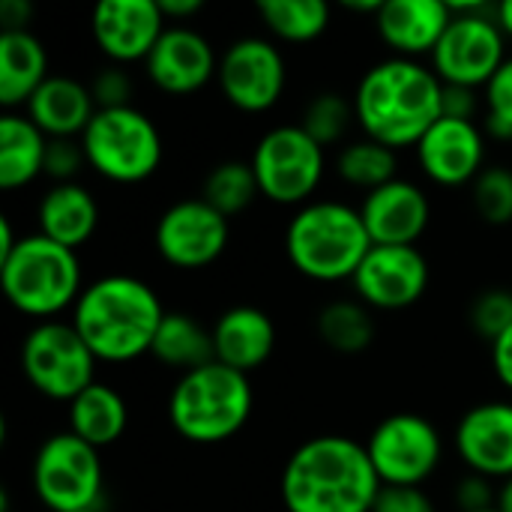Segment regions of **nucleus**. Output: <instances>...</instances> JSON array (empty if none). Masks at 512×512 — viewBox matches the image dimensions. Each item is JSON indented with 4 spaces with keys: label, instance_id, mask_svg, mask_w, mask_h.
<instances>
[{
    "label": "nucleus",
    "instance_id": "c85d7f7f",
    "mask_svg": "<svg viewBox=\"0 0 512 512\" xmlns=\"http://www.w3.org/2000/svg\"><path fill=\"white\" fill-rule=\"evenodd\" d=\"M264 27L291 45L315 42L330 27V6L324 0H258Z\"/></svg>",
    "mask_w": 512,
    "mask_h": 512
},
{
    "label": "nucleus",
    "instance_id": "49530a36",
    "mask_svg": "<svg viewBox=\"0 0 512 512\" xmlns=\"http://www.w3.org/2000/svg\"><path fill=\"white\" fill-rule=\"evenodd\" d=\"M495 21H498V27L504 30V36H510L512 39V0H504V3L495 6Z\"/></svg>",
    "mask_w": 512,
    "mask_h": 512
},
{
    "label": "nucleus",
    "instance_id": "79ce46f5",
    "mask_svg": "<svg viewBox=\"0 0 512 512\" xmlns=\"http://www.w3.org/2000/svg\"><path fill=\"white\" fill-rule=\"evenodd\" d=\"M492 369H495V378L507 390H512V327L492 342Z\"/></svg>",
    "mask_w": 512,
    "mask_h": 512
},
{
    "label": "nucleus",
    "instance_id": "bb28decb",
    "mask_svg": "<svg viewBox=\"0 0 512 512\" xmlns=\"http://www.w3.org/2000/svg\"><path fill=\"white\" fill-rule=\"evenodd\" d=\"M66 417H69V432L96 450L117 444L129 426L126 399L120 396V390L102 381L90 384L81 396H75L69 402Z\"/></svg>",
    "mask_w": 512,
    "mask_h": 512
},
{
    "label": "nucleus",
    "instance_id": "423d86ee",
    "mask_svg": "<svg viewBox=\"0 0 512 512\" xmlns=\"http://www.w3.org/2000/svg\"><path fill=\"white\" fill-rule=\"evenodd\" d=\"M0 285L15 312L24 318L57 321L66 309H75L84 282L78 252L42 237L27 234L0 261Z\"/></svg>",
    "mask_w": 512,
    "mask_h": 512
},
{
    "label": "nucleus",
    "instance_id": "9d476101",
    "mask_svg": "<svg viewBox=\"0 0 512 512\" xmlns=\"http://www.w3.org/2000/svg\"><path fill=\"white\" fill-rule=\"evenodd\" d=\"M99 450L72 432H57L42 441L33 456V495L51 512L93 510L102 498Z\"/></svg>",
    "mask_w": 512,
    "mask_h": 512
},
{
    "label": "nucleus",
    "instance_id": "cd10ccee",
    "mask_svg": "<svg viewBox=\"0 0 512 512\" xmlns=\"http://www.w3.org/2000/svg\"><path fill=\"white\" fill-rule=\"evenodd\" d=\"M150 354L168 366V369H180L183 375L192 369H201L207 363L216 360L213 351V333L207 327H201L195 318L183 315V312H165L159 333L153 339Z\"/></svg>",
    "mask_w": 512,
    "mask_h": 512
},
{
    "label": "nucleus",
    "instance_id": "f3484780",
    "mask_svg": "<svg viewBox=\"0 0 512 512\" xmlns=\"http://www.w3.org/2000/svg\"><path fill=\"white\" fill-rule=\"evenodd\" d=\"M423 174L444 189L474 183L486 168V129L474 120L441 117L414 147Z\"/></svg>",
    "mask_w": 512,
    "mask_h": 512
},
{
    "label": "nucleus",
    "instance_id": "a19ab883",
    "mask_svg": "<svg viewBox=\"0 0 512 512\" xmlns=\"http://www.w3.org/2000/svg\"><path fill=\"white\" fill-rule=\"evenodd\" d=\"M441 108H444V117H453V120H474V117H477V108H480V96H477V90H471V87L444 84Z\"/></svg>",
    "mask_w": 512,
    "mask_h": 512
},
{
    "label": "nucleus",
    "instance_id": "5701e85b",
    "mask_svg": "<svg viewBox=\"0 0 512 512\" xmlns=\"http://www.w3.org/2000/svg\"><path fill=\"white\" fill-rule=\"evenodd\" d=\"M96 111L90 84L69 75H51L27 102V117L45 138H81Z\"/></svg>",
    "mask_w": 512,
    "mask_h": 512
},
{
    "label": "nucleus",
    "instance_id": "a878e982",
    "mask_svg": "<svg viewBox=\"0 0 512 512\" xmlns=\"http://www.w3.org/2000/svg\"><path fill=\"white\" fill-rule=\"evenodd\" d=\"M48 138L27 114L6 111L0 117V189L15 192L45 174Z\"/></svg>",
    "mask_w": 512,
    "mask_h": 512
},
{
    "label": "nucleus",
    "instance_id": "7c9ffc66",
    "mask_svg": "<svg viewBox=\"0 0 512 512\" xmlns=\"http://www.w3.org/2000/svg\"><path fill=\"white\" fill-rule=\"evenodd\" d=\"M336 171L348 186L363 189L369 195L396 180V153L363 135L360 141H351L339 150Z\"/></svg>",
    "mask_w": 512,
    "mask_h": 512
},
{
    "label": "nucleus",
    "instance_id": "09e8293b",
    "mask_svg": "<svg viewBox=\"0 0 512 512\" xmlns=\"http://www.w3.org/2000/svg\"><path fill=\"white\" fill-rule=\"evenodd\" d=\"M78 512H99V507H93V510H78Z\"/></svg>",
    "mask_w": 512,
    "mask_h": 512
},
{
    "label": "nucleus",
    "instance_id": "2f4dec72",
    "mask_svg": "<svg viewBox=\"0 0 512 512\" xmlns=\"http://www.w3.org/2000/svg\"><path fill=\"white\" fill-rule=\"evenodd\" d=\"M255 195H261V189H258L252 165L240 159H228V162H219L207 174L201 198L213 210H219L225 219H231V216H240L255 201Z\"/></svg>",
    "mask_w": 512,
    "mask_h": 512
},
{
    "label": "nucleus",
    "instance_id": "de8ad7c7",
    "mask_svg": "<svg viewBox=\"0 0 512 512\" xmlns=\"http://www.w3.org/2000/svg\"><path fill=\"white\" fill-rule=\"evenodd\" d=\"M495 510H498V512H512V477H510V480H504V483H501V489H498V504H495Z\"/></svg>",
    "mask_w": 512,
    "mask_h": 512
},
{
    "label": "nucleus",
    "instance_id": "ea45409f",
    "mask_svg": "<svg viewBox=\"0 0 512 512\" xmlns=\"http://www.w3.org/2000/svg\"><path fill=\"white\" fill-rule=\"evenodd\" d=\"M372 512H438L432 498L423 489L408 486H384Z\"/></svg>",
    "mask_w": 512,
    "mask_h": 512
},
{
    "label": "nucleus",
    "instance_id": "4be33fe9",
    "mask_svg": "<svg viewBox=\"0 0 512 512\" xmlns=\"http://www.w3.org/2000/svg\"><path fill=\"white\" fill-rule=\"evenodd\" d=\"M210 333H213L216 363L237 369L243 375L261 369L276 348L273 318L264 309L246 303L225 309L210 327Z\"/></svg>",
    "mask_w": 512,
    "mask_h": 512
},
{
    "label": "nucleus",
    "instance_id": "b1692460",
    "mask_svg": "<svg viewBox=\"0 0 512 512\" xmlns=\"http://www.w3.org/2000/svg\"><path fill=\"white\" fill-rule=\"evenodd\" d=\"M39 234L78 252L99 228V204L81 183H54L36 207Z\"/></svg>",
    "mask_w": 512,
    "mask_h": 512
},
{
    "label": "nucleus",
    "instance_id": "6ab92c4d",
    "mask_svg": "<svg viewBox=\"0 0 512 512\" xmlns=\"http://www.w3.org/2000/svg\"><path fill=\"white\" fill-rule=\"evenodd\" d=\"M456 453L471 474L486 480L512 477V402H483L462 414Z\"/></svg>",
    "mask_w": 512,
    "mask_h": 512
},
{
    "label": "nucleus",
    "instance_id": "0eeeda50",
    "mask_svg": "<svg viewBox=\"0 0 512 512\" xmlns=\"http://www.w3.org/2000/svg\"><path fill=\"white\" fill-rule=\"evenodd\" d=\"M87 165L120 186L150 180L162 165V135L156 123L135 105L96 111L81 135Z\"/></svg>",
    "mask_w": 512,
    "mask_h": 512
},
{
    "label": "nucleus",
    "instance_id": "6e6552de",
    "mask_svg": "<svg viewBox=\"0 0 512 512\" xmlns=\"http://www.w3.org/2000/svg\"><path fill=\"white\" fill-rule=\"evenodd\" d=\"M249 165L267 201L300 210L324 180L327 150L300 123L273 126L258 138Z\"/></svg>",
    "mask_w": 512,
    "mask_h": 512
},
{
    "label": "nucleus",
    "instance_id": "ddd939ff",
    "mask_svg": "<svg viewBox=\"0 0 512 512\" xmlns=\"http://www.w3.org/2000/svg\"><path fill=\"white\" fill-rule=\"evenodd\" d=\"M219 90L243 114L270 111L288 84V66L282 51L264 36H243L219 57Z\"/></svg>",
    "mask_w": 512,
    "mask_h": 512
},
{
    "label": "nucleus",
    "instance_id": "aec40b11",
    "mask_svg": "<svg viewBox=\"0 0 512 512\" xmlns=\"http://www.w3.org/2000/svg\"><path fill=\"white\" fill-rule=\"evenodd\" d=\"M360 216L372 246H417L432 222V201L417 183L396 177L363 198Z\"/></svg>",
    "mask_w": 512,
    "mask_h": 512
},
{
    "label": "nucleus",
    "instance_id": "473e14b6",
    "mask_svg": "<svg viewBox=\"0 0 512 512\" xmlns=\"http://www.w3.org/2000/svg\"><path fill=\"white\" fill-rule=\"evenodd\" d=\"M351 120H357V117H354V102H348L342 93L324 90V93H318V96L306 105L300 126L327 150L330 144H336V141L345 138Z\"/></svg>",
    "mask_w": 512,
    "mask_h": 512
},
{
    "label": "nucleus",
    "instance_id": "f03ea898",
    "mask_svg": "<svg viewBox=\"0 0 512 512\" xmlns=\"http://www.w3.org/2000/svg\"><path fill=\"white\" fill-rule=\"evenodd\" d=\"M384 483L366 444L348 435H318L285 462L279 492L288 512H372Z\"/></svg>",
    "mask_w": 512,
    "mask_h": 512
},
{
    "label": "nucleus",
    "instance_id": "4468645a",
    "mask_svg": "<svg viewBox=\"0 0 512 512\" xmlns=\"http://www.w3.org/2000/svg\"><path fill=\"white\" fill-rule=\"evenodd\" d=\"M231 225L204 198H183L162 210L153 246L159 258L174 270H204L228 249Z\"/></svg>",
    "mask_w": 512,
    "mask_h": 512
},
{
    "label": "nucleus",
    "instance_id": "9b49d317",
    "mask_svg": "<svg viewBox=\"0 0 512 512\" xmlns=\"http://www.w3.org/2000/svg\"><path fill=\"white\" fill-rule=\"evenodd\" d=\"M366 453L384 486L423 489V483L432 480L441 468L444 441L432 420L402 411L384 417L372 429Z\"/></svg>",
    "mask_w": 512,
    "mask_h": 512
},
{
    "label": "nucleus",
    "instance_id": "1a4fd4ad",
    "mask_svg": "<svg viewBox=\"0 0 512 512\" xmlns=\"http://www.w3.org/2000/svg\"><path fill=\"white\" fill-rule=\"evenodd\" d=\"M96 354L72 321H39L21 342V372L27 384L54 402H72L96 384Z\"/></svg>",
    "mask_w": 512,
    "mask_h": 512
},
{
    "label": "nucleus",
    "instance_id": "f8f14e48",
    "mask_svg": "<svg viewBox=\"0 0 512 512\" xmlns=\"http://www.w3.org/2000/svg\"><path fill=\"white\" fill-rule=\"evenodd\" d=\"M507 57V36L495 21V6H489L483 12H453L447 33L432 51V69L444 84L483 90Z\"/></svg>",
    "mask_w": 512,
    "mask_h": 512
},
{
    "label": "nucleus",
    "instance_id": "4c0bfd02",
    "mask_svg": "<svg viewBox=\"0 0 512 512\" xmlns=\"http://www.w3.org/2000/svg\"><path fill=\"white\" fill-rule=\"evenodd\" d=\"M90 93L99 111L105 108H126L132 105V78L126 75L123 66H105L93 75L90 81Z\"/></svg>",
    "mask_w": 512,
    "mask_h": 512
},
{
    "label": "nucleus",
    "instance_id": "393cba45",
    "mask_svg": "<svg viewBox=\"0 0 512 512\" xmlns=\"http://www.w3.org/2000/svg\"><path fill=\"white\" fill-rule=\"evenodd\" d=\"M48 78V51L30 30L0 33V105L6 111L27 108Z\"/></svg>",
    "mask_w": 512,
    "mask_h": 512
},
{
    "label": "nucleus",
    "instance_id": "e433bc0d",
    "mask_svg": "<svg viewBox=\"0 0 512 512\" xmlns=\"http://www.w3.org/2000/svg\"><path fill=\"white\" fill-rule=\"evenodd\" d=\"M84 165H87V156H84L81 138H48L45 174L54 183H75Z\"/></svg>",
    "mask_w": 512,
    "mask_h": 512
},
{
    "label": "nucleus",
    "instance_id": "39448f33",
    "mask_svg": "<svg viewBox=\"0 0 512 512\" xmlns=\"http://www.w3.org/2000/svg\"><path fill=\"white\" fill-rule=\"evenodd\" d=\"M255 393L249 375L222 363H207L177 378L168 396V420L189 444L231 441L252 417Z\"/></svg>",
    "mask_w": 512,
    "mask_h": 512
},
{
    "label": "nucleus",
    "instance_id": "f257e3e1",
    "mask_svg": "<svg viewBox=\"0 0 512 512\" xmlns=\"http://www.w3.org/2000/svg\"><path fill=\"white\" fill-rule=\"evenodd\" d=\"M444 81L432 66L408 57H387L363 72L354 90V117L363 135L396 150L417 147L444 117Z\"/></svg>",
    "mask_w": 512,
    "mask_h": 512
},
{
    "label": "nucleus",
    "instance_id": "20e7f679",
    "mask_svg": "<svg viewBox=\"0 0 512 512\" xmlns=\"http://www.w3.org/2000/svg\"><path fill=\"white\" fill-rule=\"evenodd\" d=\"M372 240L357 207L345 201H309L285 228V255L291 267L312 282L354 279Z\"/></svg>",
    "mask_w": 512,
    "mask_h": 512
},
{
    "label": "nucleus",
    "instance_id": "58836bf2",
    "mask_svg": "<svg viewBox=\"0 0 512 512\" xmlns=\"http://www.w3.org/2000/svg\"><path fill=\"white\" fill-rule=\"evenodd\" d=\"M456 504L462 512H483V510H495L498 504V489H492V480L480 477V474H471L459 480L456 492H453Z\"/></svg>",
    "mask_w": 512,
    "mask_h": 512
},
{
    "label": "nucleus",
    "instance_id": "dca6fc26",
    "mask_svg": "<svg viewBox=\"0 0 512 512\" xmlns=\"http://www.w3.org/2000/svg\"><path fill=\"white\" fill-rule=\"evenodd\" d=\"M165 30L156 0H102L90 12L93 42L114 66L147 60Z\"/></svg>",
    "mask_w": 512,
    "mask_h": 512
},
{
    "label": "nucleus",
    "instance_id": "72a5a7b5",
    "mask_svg": "<svg viewBox=\"0 0 512 512\" xmlns=\"http://www.w3.org/2000/svg\"><path fill=\"white\" fill-rule=\"evenodd\" d=\"M471 201L483 222L510 225L512 222V168L489 165L471 183Z\"/></svg>",
    "mask_w": 512,
    "mask_h": 512
},
{
    "label": "nucleus",
    "instance_id": "7ed1b4c3",
    "mask_svg": "<svg viewBox=\"0 0 512 512\" xmlns=\"http://www.w3.org/2000/svg\"><path fill=\"white\" fill-rule=\"evenodd\" d=\"M165 318L156 291L129 273H111L84 285L72 324L99 363H132L150 354Z\"/></svg>",
    "mask_w": 512,
    "mask_h": 512
},
{
    "label": "nucleus",
    "instance_id": "2eb2a0df",
    "mask_svg": "<svg viewBox=\"0 0 512 512\" xmlns=\"http://www.w3.org/2000/svg\"><path fill=\"white\" fill-rule=\"evenodd\" d=\"M429 276V261L417 246H372L351 285L363 306L402 312L426 294Z\"/></svg>",
    "mask_w": 512,
    "mask_h": 512
},
{
    "label": "nucleus",
    "instance_id": "412c9836",
    "mask_svg": "<svg viewBox=\"0 0 512 512\" xmlns=\"http://www.w3.org/2000/svg\"><path fill=\"white\" fill-rule=\"evenodd\" d=\"M453 21V9L444 0H387L375 15V30L393 57L420 60L432 54Z\"/></svg>",
    "mask_w": 512,
    "mask_h": 512
},
{
    "label": "nucleus",
    "instance_id": "f704fd0d",
    "mask_svg": "<svg viewBox=\"0 0 512 512\" xmlns=\"http://www.w3.org/2000/svg\"><path fill=\"white\" fill-rule=\"evenodd\" d=\"M486 108V135L498 141H512V57L495 72V78L483 87Z\"/></svg>",
    "mask_w": 512,
    "mask_h": 512
},
{
    "label": "nucleus",
    "instance_id": "a211bd4d",
    "mask_svg": "<svg viewBox=\"0 0 512 512\" xmlns=\"http://www.w3.org/2000/svg\"><path fill=\"white\" fill-rule=\"evenodd\" d=\"M144 66L153 87L168 96H192L204 90L219 72L213 45L198 30L183 24H174L162 33Z\"/></svg>",
    "mask_w": 512,
    "mask_h": 512
},
{
    "label": "nucleus",
    "instance_id": "37998d69",
    "mask_svg": "<svg viewBox=\"0 0 512 512\" xmlns=\"http://www.w3.org/2000/svg\"><path fill=\"white\" fill-rule=\"evenodd\" d=\"M30 18H33L30 0H0V24H3V33L6 30H27Z\"/></svg>",
    "mask_w": 512,
    "mask_h": 512
},
{
    "label": "nucleus",
    "instance_id": "8fccbe9b",
    "mask_svg": "<svg viewBox=\"0 0 512 512\" xmlns=\"http://www.w3.org/2000/svg\"><path fill=\"white\" fill-rule=\"evenodd\" d=\"M483 512H498V510H483Z\"/></svg>",
    "mask_w": 512,
    "mask_h": 512
},
{
    "label": "nucleus",
    "instance_id": "a18cd8bd",
    "mask_svg": "<svg viewBox=\"0 0 512 512\" xmlns=\"http://www.w3.org/2000/svg\"><path fill=\"white\" fill-rule=\"evenodd\" d=\"M21 243V237L15 240V231H12V222L9 216H0V261L12 255V249Z\"/></svg>",
    "mask_w": 512,
    "mask_h": 512
},
{
    "label": "nucleus",
    "instance_id": "c756f323",
    "mask_svg": "<svg viewBox=\"0 0 512 512\" xmlns=\"http://www.w3.org/2000/svg\"><path fill=\"white\" fill-rule=\"evenodd\" d=\"M318 336L336 354H363L375 339L372 309L360 300H333L318 312Z\"/></svg>",
    "mask_w": 512,
    "mask_h": 512
},
{
    "label": "nucleus",
    "instance_id": "c03bdc74",
    "mask_svg": "<svg viewBox=\"0 0 512 512\" xmlns=\"http://www.w3.org/2000/svg\"><path fill=\"white\" fill-rule=\"evenodd\" d=\"M159 6H162V15L168 21H183V18L198 15L204 3L201 0H159Z\"/></svg>",
    "mask_w": 512,
    "mask_h": 512
},
{
    "label": "nucleus",
    "instance_id": "c9c22d12",
    "mask_svg": "<svg viewBox=\"0 0 512 512\" xmlns=\"http://www.w3.org/2000/svg\"><path fill=\"white\" fill-rule=\"evenodd\" d=\"M471 330L477 336H483L489 345L504 336L512 327V291L510 288H489L483 291L468 312Z\"/></svg>",
    "mask_w": 512,
    "mask_h": 512
}]
</instances>
